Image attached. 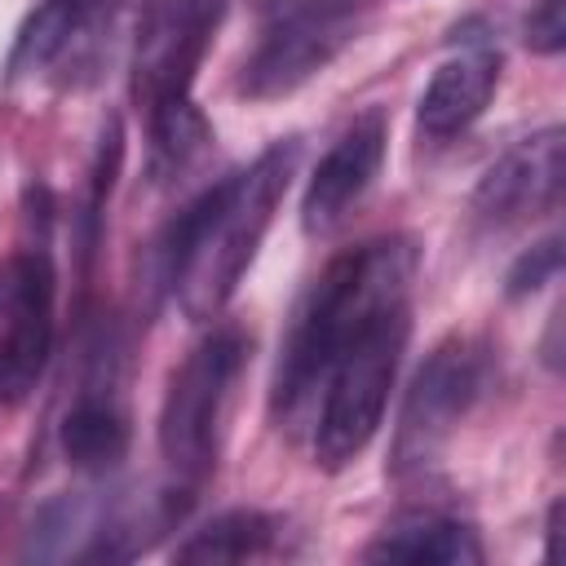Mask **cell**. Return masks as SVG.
<instances>
[{"label": "cell", "mask_w": 566, "mask_h": 566, "mask_svg": "<svg viewBox=\"0 0 566 566\" xmlns=\"http://www.w3.org/2000/svg\"><path fill=\"white\" fill-rule=\"evenodd\" d=\"M292 168L296 142H279L256 155L243 172L208 186L186 212H177L164 239V256L186 318L203 323L226 310L274 221V208L287 195Z\"/></svg>", "instance_id": "1"}, {"label": "cell", "mask_w": 566, "mask_h": 566, "mask_svg": "<svg viewBox=\"0 0 566 566\" xmlns=\"http://www.w3.org/2000/svg\"><path fill=\"white\" fill-rule=\"evenodd\" d=\"M420 252L411 239H371L345 256H336L314 287L305 292L283 358L274 376V411L283 420H296L314 394H323V380L332 363L394 305L411 301V279H416Z\"/></svg>", "instance_id": "2"}, {"label": "cell", "mask_w": 566, "mask_h": 566, "mask_svg": "<svg viewBox=\"0 0 566 566\" xmlns=\"http://www.w3.org/2000/svg\"><path fill=\"white\" fill-rule=\"evenodd\" d=\"M411 336V301L385 310L327 371L314 424V455L323 469H345L380 429L402 349Z\"/></svg>", "instance_id": "3"}, {"label": "cell", "mask_w": 566, "mask_h": 566, "mask_svg": "<svg viewBox=\"0 0 566 566\" xmlns=\"http://www.w3.org/2000/svg\"><path fill=\"white\" fill-rule=\"evenodd\" d=\"M248 358V340L239 327H217L208 340L190 349V358L172 371L164 407H159V451L186 486H199L217 455V429L230 398V385Z\"/></svg>", "instance_id": "4"}, {"label": "cell", "mask_w": 566, "mask_h": 566, "mask_svg": "<svg viewBox=\"0 0 566 566\" xmlns=\"http://www.w3.org/2000/svg\"><path fill=\"white\" fill-rule=\"evenodd\" d=\"M482 385H486V349L469 336L442 340L407 389L398 433H394V469L407 473V469L433 464L447 438L455 433V424L478 402Z\"/></svg>", "instance_id": "5"}, {"label": "cell", "mask_w": 566, "mask_h": 566, "mask_svg": "<svg viewBox=\"0 0 566 566\" xmlns=\"http://www.w3.org/2000/svg\"><path fill=\"white\" fill-rule=\"evenodd\" d=\"M358 4L363 0H292L248 57L239 93L252 102L296 93L354 40Z\"/></svg>", "instance_id": "6"}, {"label": "cell", "mask_w": 566, "mask_h": 566, "mask_svg": "<svg viewBox=\"0 0 566 566\" xmlns=\"http://www.w3.org/2000/svg\"><path fill=\"white\" fill-rule=\"evenodd\" d=\"M53 354V261L27 248L0 265V402H22Z\"/></svg>", "instance_id": "7"}, {"label": "cell", "mask_w": 566, "mask_h": 566, "mask_svg": "<svg viewBox=\"0 0 566 566\" xmlns=\"http://www.w3.org/2000/svg\"><path fill=\"white\" fill-rule=\"evenodd\" d=\"M221 22V0H150L137 35L133 97L146 115L190 97L195 71Z\"/></svg>", "instance_id": "8"}, {"label": "cell", "mask_w": 566, "mask_h": 566, "mask_svg": "<svg viewBox=\"0 0 566 566\" xmlns=\"http://www.w3.org/2000/svg\"><path fill=\"white\" fill-rule=\"evenodd\" d=\"M562 172H566V133L548 124L486 168L473 208L491 226H517L526 217L553 212L562 199Z\"/></svg>", "instance_id": "9"}, {"label": "cell", "mask_w": 566, "mask_h": 566, "mask_svg": "<svg viewBox=\"0 0 566 566\" xmlns=\"http://www.w3.org/2000/svg\"><path fill=\"white\" fill-rule=\"evenodd\" d=\"M385 142H389V133H385L380 111L358 115L332 142V150L318 159V168L305 186V199H301L305 234H327L349 217V208L367 195V186L376 181V172L385 164Z\"/></svg>", "instance_id": "10"}, {"label": "cell", "mask_w": 566, "mask_h": 566, "mask_svg": "<svg viewBox=\"0 0 566 566\" xmlns=\"http://www.w3.org/2000/svg\"><path fill=\"white\" fill-rule=\"evenodd\" d=\"M495 80H500V57L491 49H473V53H460L451 62H442L433 71V80L424 84L420 93V106H416V119L429 137H455L464 133L491 102L495 93Z\"/></svg>", "instance_id": "11"}, {"label": "cell", "mask_w": 566, "mask_h": 566, "mask_svg": "<svg viewBox=\"0 0 566 566\" xmlns=\"http://www.w3.org/2000/svg\"><path fill=\"white\" fill-rule=\"evenodd\" d=\"M367 562H424V566H478L482 544L464 522L451 517H416L394 531H385L371 548Z\"/></svg>", "instance_id": "12"}, {"label": "cell", "mask_w": 566, "mask_h": 566, "mask_svg": "<svg viewBox=\"0 0 566 566\" xmlns=\"http://www.w3.org/2000/svg\"><path fill=\"white\" fill-rule=\"evenodd\" d=\"M62 451L84 473H106L128 451V424L124 416L102 398H80L62 420Z\"/></svg>", "instance_id": "13"}, {"label": "cell", "mask_w": 566, "mask_h": 566, "mask_svg": "<svg viewBox=\"0 0 566 566\" xmlns=\"http://www.w3.org/2000/svg\"><path fill=\"white\" fill-rule=\"evenodd\" d=\"M274 539V522L256 509H230L203 522L186 544H177V562H199V566H226V562H248L261 557Z\"/></svg>", "instance_id": "14"}, {"label": "cell", "mask_w": 566, "mask_h": 566, "mask_svg": "<svg viewBox=\"0 0 566 566\" xmlns=\"http://www.w3.org/2000/svg\"><path fill=\"white\" fill-rule=\"evenodd\" d=\"M150 142H155V172H181L212 142V128L199 115V106L181 97L150 115Z\"/></svg>", "instance_id": "15"}, {"label": "cell", "mask_w": 566, "mask_h": 566, "mask_svg": "<svg viewBox=\"0 0 566 566\" xmlns=\"http://www.w3.org/2000/svg\"><path fill=\"white\" fill-rule=\"evenodd\" d=\"M557 270H562V239L548 234V239H539L531 252H522V256L513 261V270H509V279H504V296H509V301H522V296L539 292L544 283H553Z\"/></svg>", "instance_id": "16"}, {"label": "cell", "mask_w": 566, "mask_h": 566, "mask_svg": "<svg viewBox=\"0 0 566 566\" xmlns=\"http://www.w3.org/2000/svg\"><path fill=\"white\" fill-rule=\"evenodd\" d=\"M526 44L535 53H557L566 44V9L562 0H539L535 13L526 18Z\"/></svg>", "instance_id": "17"}]
</instances>
